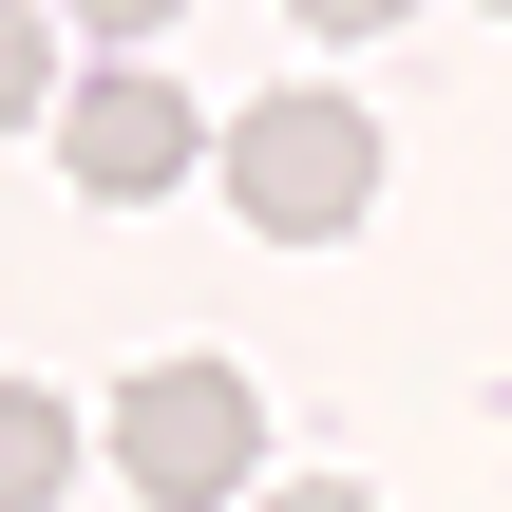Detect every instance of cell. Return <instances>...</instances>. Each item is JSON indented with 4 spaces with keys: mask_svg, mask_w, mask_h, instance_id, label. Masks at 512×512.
<instances>
[{
    "mask_svg": "<svg viewBox=\"0 0 512 512\" xmlns=\"http://www.w3.org/2000/svg\"><path fill=\"white\" fill-rule=\"evenodd\" d=\"M209 152H228V209H247L266 247H342V228L380 209V114H361V95H247Z\"/></svg>",
    "mask_w": 512,
    "mask_h": 512,
    "instance_id": "6da1fadb",
    "label": "cell"
},
{
    "mask_svg": "<svg viewBox=\"0 0 512 512\" xmlns=\"http://www.w3.org/2000/svg\"><path fill=\"white\" fill-rule=\"evenodd\" d=\"M114 475L152 512L266 494V399H247V361H133V380H114Z\"/></svg>",
    "mask_w": 512,
    "mask_h": 512,
    "instance_id": "7a4b0ae2",
    "label": "cell"
},
{
    "mask_svg": "<svg viewBox=\"0 0 512 512\" xmlns=\"http://www.w3.org/2000/svg\"><path fill=\"white\" fill-rule=\"evenodd\" d=\"M57 171L95 209H152V190L209 171V114L171 95V57H95V76H57Z\"/></svg>",
    "mask_w": 512,
    "mask_h": 512,
    "instance_id": "3957f363",
    "label": "cell"
},
{
    "mask_svg": "<svg viewBox=\"0 0 512 512\" xmlns=\"http://www.w3.org/2000/svg\"><path fill=\"white\" fill-rule=\"evenodd\" d=\"M57 494H76V399L0 380V512H57Z\"/></svg>",
    "mask_w": 512,
    "mask_h": 512,
    "instance_id": "277c9868",
    "label": "cell"
},
{
    "mask_svg": "<svg viewBox=\"0 0 512 512\" xmlns=\"http://www.w3.org/2000/svg\"><path fill=\"white\" fill-rule=\"evenodd\" d=\"M19 114H57V19H38V0H0V133H19Z\"/></svg>",
    "mask_w": 512,
    "mask_h": 512,
    "instance_id": "5b68a950",
    "label": "cell"
},
{
    "mask_svg": "<svg viewBox=\"0 0 512 512\" xmlns=\"http://www.w3.org/2000/svg\"><path fill=\"white\" fill-rule=\"evenodd\" d=\"M76 19H95V38H114V57H152V38H171V19H190V0H76Z\"/></svg>",
    "mask_w": 512,
    "mask_h": 512,
    "instance_id": "8992f818",
    "label": "cell"
},
{
    "mask_svg": "<svg viewBox=\"0 0 512 512\" xmlns=\"http://www.w3.org/2000/svg\"><path fill=\"white\" fill-rule=\"evenodd\" d=\"M304 38H380V19H418V0H285Z\"/></svg>",
    "mask_w": 512,
    "mask_h": 512,
    "instance_id": "52a82bcc",
    "label": "cell"
},
{
    "mask_svg": "<svg viewBox=\"0 0 512 512\" xmlns=\"http://www.w3.org/2000/svg\"><path fill=\"white\" fill-rule=\"evenodd\" d=\"M247 512H380L361 475H285V494H247Z\"/></svg>",
    "mask_w": 512,
    "mask_h": 512,
    "instance_id": "ba28073f",
    "label": "cell"
},
{
    "mask_svg": "<svg viewBox=\"0 0 512 512\" xmlns=\"http://www.w3.org/2000/svg\"><path fill=\"white\" fill-rule=\"evenodd\" d=\"M494 19H512V0H494Z\"/></svg>",
    "mask_w": 512,
    "mask_h": 512,
    "instance_id": "9c48e42d",
    "label": "cell"
}]
</instances>
